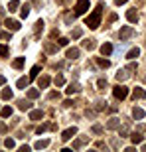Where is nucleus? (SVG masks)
<instances>
[{
  "mask_svg": "<svg viewBox=\"0 0 146 152\" xmlns=\"http://www.w3.org/2000/svg\"><path fill=\"white\" fill-rule=\"evenodd\" d=\"M103 6H105V4H103V2H99V4H97V8L93 10V14H91V16L85 20V24H87L91 30H97V28H99V24H101V12H103Z\"/></svg>",
  "mask_w": 146,
  "mask_h": 152,
  "instance_id": "1",
  "label": "nucleus"
},
{
  "mask_svg": "<svg viewBox=\"0 0 146 152\" xmlns=\"http://www.w3.org/2000/svg\"><path fill=\"white\" fill-rule=\"evenodd\" d=\"M112 95H115V99L123 101V99H126V95H128V89H126L124 85H117V87L112 89Z\"/></svg>",
  "mask_w": 146,
  "mask_h": 152,
  "instance_id": "2",
  "label": "nucleus"
},
{
  "mask_svg": "<svg viewBox=\"0 0 146 152\" xmlns=\"http://www.w3.org/2000/svg\"><path fill=\"white\" fill-rule=\"evenodd\" d=\"M73 10H75V16H81V14H85V12L89 10V0H79Z\"/></svg>",
  "mask_w": 146,
  "mask_h": 152,
  "instance_id": "3",
  "label": "nucleus"
},
{
  "mask_svg": "<svg viewBox=\"0 0 146 152\" xmlns=\"http://www.w3.org/2000/svg\"><path fill=\"white\" fill-rule=\"evenodd\" d=\"M120 42H124V39H128V38H132L134 36V30L130 28V26H124V28H120Z\"/></svg>",
  "mask_w": 146,
  "mask_h": 152,
  "instance_id": "4",
  "label": "nucleus"
},
{
  "mask_svg": "<svg viewBox=\"0 0 146 152\" xmlns=\"http://www.w3.org/2000/svg\"><path fill=\"white\" fill-rule=\"evenodd\" d=\"M4 26H6V28H8V32H18V30L22 28L18 20H10V18H8V20H6V22H4Z\"/></svg>",
  "mask_w": 146,
  "mask_h": 152,
  "instance_id": "5",
  "label": "nucleus"
},
{
  "mask_svg": "<svg viewBox=\"0 0 146 152\" xmlns=\"http://www.w3.org/2000/svg\"><path fill=\"white\" fill-rule=\"evenodd\" d=\"M75 134H77V129H75V126H71V129L63 130V134H61V140H63V142H67L69 138H73Z\"/></svg>",
  "mask_w": 146,
  "mask_h": 152,
  "instance_id": "6",
  "label": "nucleus"
},
{
  "mask_svg": "<svg viewBox=\"0 0 146 152\" xmlns=\"http://www.w3.org/2000/svg\"><path fill=\"white\" fill-rule=\"evenodd\" d=\"M101 53H103L105 57H107V56H111V53H112V45L109 44V42H105V44L101 45Z\"/></svg>",
  "mask_w": 146,
  "mask_h": 152,
  "instance_id": "7",
  "label": "nucleus"
},
{
  "mask_svg": "<svg viewBox=\"0 0 146 152\" xmlns=\"http://www.w3.org/2000/svg\"><path fill=\"white\" fill-rule=\"evenodd\" d=\"M126 20H128L130 24H136V22H138V14H136L134 10H128V12H126Z\"/></svg>",
  "mask_w": 146,
  "mask_h": 152,
  "instance_id": "8",
  "label": "nucleus"
},
{
  "mask_svg": "<svg viewBox=\"0 0 146 152\" xmlns=\"http://www.w3.org/2000/svg\"><path fill=\"white\" fill-rule=\"evenodd\" d=\"M132 97H134V101H136V99H144V97H146V91L140 89V87H136V89L132 91Z\"/></svg>",
  "mask_w": 146,
  "mask_h": 152,
  "instance_id": "9",
  "label": "nucleus"
},
{
  "mask_svg": "<svg viewBox=\"0 0 146 152\" xmlns=\"http://www.w3.org/2000/svg\"><path fill=\"white\" fill-rule=\"evenodd\" d=\"M50 81H51V79L47 77V75H44V77H39V79H38V85H39V89H45V87L50 85Z\"/></svg>",
  "mask_w": 146,
  "mask_h": 152,
  "instance_id": "10",
  "label": "nucleus"
},
{
  "mask_svg": "<svg viewBox=\"0 0 146 152\" xmlns=\"http://www.w3.org/2000/svg\"><path fill=\"white\" fill-rule=\"evenodd\" d=\"M138 56H140V50H138V48H132V50L126 53V59H136Z\"/></svg>",
  "mask_w": 146,
  "mask_h": 152,
  "instance_id": "11",
  "label": "nucleus"
},
{
  "mask_svg": "<svg viewBox=\"0 0 146 152\" xmlns=\"http://www.w3.org/2000/svg\"><path fill=\"white\" fill-rule=\"evenodd\" d=\"M67 57H69V59H77V57H79V50H77V48H69V50H67Z\"/></svg>",
  "mask_w": 146,
  "mask_h": 152,
  "instance_id": "12",
  "label": "nucleus"
},
{
  "mask_svg": "<svg viewBox=\"0 0 146 152\" xmlns=\"http://www.w3.org/2000/svg\"><path fill=\"white\" fill-rule=\"evenodd\" d=\"M28 83H30V77H20L18 79V89H24V87H28Z\"/></svg>",
  "mask_w": 146,
  "mask_h": 152,
  "instance_id": "13",
  "label": "nucleus"
},
{
  "mask_svg": "<svg viewBox=\"0 0 146 152\" xmlns=\"http://www.w3.org/2000/svg\"><path fill=\"white\" fill-rule=\"evenodd\" d=\"M34 26H36V28H34V34H36V36H39V32L44 30V20H38Z\"/></svg>",
  "mask_w": 146,
  "mask_h": 152,
  "instance_id": "14",
  "label": "nucleus"
},
{
  "mask_svg": "<svg viewBox=\"0 0 146 152\" xmlns=\"http://www.w3.org/2000/svg\"><path fill=\"white\" fill-rule=\"evenodd\" d=\"M132 117H134V118H144V111L138 109V107H134V109H132Z\"/></svg>",
  "mask_w": 146,
  "mask_h": 152,
  "instance_id": "15",
  "label": "nucleus"
},
{
  "mask_svg": "<svg viewBox=\"0 0 146 152\" xmlns=\"http://www.w3.org/2000/svg\"><path fill=\"white\" fill-rule=\"evenodd\" d=\"M12 67H14V69H22V67H24V57H18V59H14Z\"/></svg>",
  "mask_w": 146,
  "mask_h": 152,
  "instance_id": "16",
  "label": "nucleus"
},
{
  "mask_svg": "<svg viewBox=\"0 0 146 152\" xmlns=\"http://www.w3.org/2000/svg\"><path fill=\"white\" fill-rule=\"evenodd\" d=\"M36 148H38V150H42V148H45V146H50V140H47V138H45V140H38L34 144Z\"/></svg>",
  "mask_w": 146,
  "mask_h": 152,
  "instance_id": "17",
  "label": "nucleus"
},
{
  "mask_svg": "<svg viewBox=\"0 0 146 152\" xmlns=\"http://www.w3.org/2000/svg\"><path fill=\"white\" fill-rule=\"evenodd\" d=\"M42 117H44L42 111H32V113H30V118H32V121H39Z\"/></svg>",
  "mask_w": 146,
  "mask_h": 152,
  "instance_id": "18",
  "label": "nucleus"
},
{
  "mask_svg": "<svg viewBox=\"0 0 146 152\" xmlns=\"http://www.w3.org/2000/svg\"><path fill=\"white\" fill-rule=\"evenodd\" d=\"M130 140L134 142V144H140V142H142V136L138 134V132H132V134H130Z\"/></svg>",
  "mask_w": 146,
  "mask_h": 152,
  "instance_id": "19",
  "label": "nucleus"
},
{
  "mask_svg": "<svg viewBox=\"0 0 146 152\" xmlns=\"http://www.w3.org/2000/svg\"><path fill=\"white\" fill-rule=\"evenodd\" d=\"M83 48H85V50H95V42H93V39H85Z\"/></svg>",
  "mask_w": 146,
  "mask_h": 152,
  "instance_id": "20",
  "label": "nucleus"
},
{
  "mask_svg": "<svg viewBox=\"0 0 146 152\" xmlns=\"http://www.w3.org/2000/svg\"><path fill=\"white\" fill-rule=\"evenodd\" d=\"M0 115L4 118H8V117H12V107H4L2 111H0Z\"/></svg>",
  "mask_w": 146,
  "mask_h": 152,
  "instance_id": "21",
  "label": "nucleus"
},
{
  "mask_svg": "<svg viewBox=\"0 0 146 152\" xmlns=\"http://www.w3.org/2000/svg\"><path fill=\"white\" fill-rule=\"evenodd\" d=\"M18 6H20V2H18V0H10V2H8V10L14 12V10L18 8Z\"/></svg>",
  "mask_w": 146,
  "mask_h": 152,
  "instance_id": "22",
  "label": "nucleus"
},
{
  "mask_svg": "<svg viewBox=\"0 0 146 152\" xmlns=\"http://www.w3.org/2000/svg\"><path fill=\"white\" fill-rule=\"evenodd\" d=\"M107 129H118V118H111V121H109V124H107Z\"/></svg>",
  "mask_w": 146,
  "mask_h": 152,
  "instance_id": "23",
  "label": "nucleus"
},
{
  "mask_svg": "<svg viewBox=\"0 0 146 152\" xmlns=\"http://www.w3.org/2000/svg\"><path fill=\"white\" fill-rule=\"evenodd\" d=\"M126 77H128V73H126V69H120V71L117 73V79H118V81H124Z\"/></svg>",
  "mask_w": 146,
  "mask_h": 152,
  "instance_id": "24",
  "label": "nucleus"
},
{
  "mask_svg": "<svg viewBox=\"0 0 146 152\" xmlns=\"http://www.w3.org/2000/svg\"><path fill=\"white\" fill-rule=\"evenodd\" d=\"M20 16H22V18H28V16H30V6H28V4H24V6H22V12H20Z\"/></svg>",
  "mask_w": 146,
  "mask_h": 152,
  "instance_id": "25",
  "label": "nucleus"
},
{
  "mask_svg": "<svg viewBox=\"0 0 146 152\" xmlns=\"http://www.w3.org/2000/svg\"><path fill=\"white\" fill-rule=\"evenodd\" d=\"M12 95H14V93H12V89H4V91H2V99H6V101H8V99H12Z\"/></svg>",
  "mask_w": 146,
  "mask_h": 152,
  "instance_id": "26",
  "label": "nucleus"
},
{
  "mask_svg": "<svg viewBox=\"0 0 146 152\" xmlns=\"http://www.w3.org/2000/svg\"><path fill=\"white\" fill-rule=\"evenodd\" d=\"M38 73H39V65H34V67H32V71H30V79L38 77Z\"/></svg>",
  "mask_w": 146,
  "mask_h": 152,
  "instance_id": "27",
  "label": "nucleus"
},
{
  "mask_svg": "<svg viewBox=\"0 0 146 152\" xmlns=\"http://www.w3.org/2000/svg\"><path fill=\"white\" fill-rule=\"evenodd\" d=\"M97 63H99L101 67H105V69H107L109 65H111V63H109V59H101V57H97Z\"/></svg>",
  "mask_w": 146,
  "mask_h": 152,
  "instance_id": "28",
  "label": "nucleus"
},
{
  "mask_svg": "<svg viewBox=\"0 0 146 152\" xmlns=\"http://www.w3.org/2000/svg\"><path fill=\"white\" fill-rule=\"evenodd\" d=\"M85 140H87V138H77V140L73 142V148H81L85 144Z\"/></svg>",
  "mask_w": 146,
  "mask_h": 152,
  "instance_id": "29",
  "label": "nucleus"
},
{
  "mask_svg": "<svg viewBox=\"0 0 146 152\" xmlns=\"http://www.w3.org/2000/svg\"><path fill=\"white\" fill-rule=\"evenodd\" d=\"M79 91V85H69L67 87V95H73V93H77Z\"/></svg>",
  "mask_w": 146,
  "mask_h": 152,
  "instance_id": "30",
  "label": "nucleus"
},
{
  "mask_svg": "<svg viewBox=\"0 0 146 152\" xmlns=\"http://www.w3.org/2000/svg\"><path fill=\"white\" fill-rule=\"evenodd\" d=\"M38 97H39V93L36 89H30L28 91V99H38Z\"/></svg>",
  "mask_w": 146,
  "mask_h": 152,
  "instance_id": "31",
  "label": "nucleus"
},
{
  "mask_svg": "<svg viewBox=\"0 0 146 152\" xmlns=\"http://www.w3.org/2000/svg\"><path fill=\"white\" fill-rule=\"evenodd\" d=\"M4 146L6 148H14V146H16V142L12 140V138H6V140H4Z\"/></svg>",
  "mask_w": 146,
  "mask_h": 152,
  "instance_id": "32",
  "label": "nucleus"
},
{
  "mask_svg": "<svg viewBox=\"0 0 146 152\" xmlns=\"http://www.w3.org/2000/svg\"><path fill=\"white\" fill-rule=\"evenodd\" d=\"M97 87H99V89H107V79H99V81H97Z\"/></svg>",
  "mask_w": 146,
  "mask_h": 152,
  "instance_id": "33",
  "label": "nucleus"
},
{
  "mask_svg": "<svg viewBox=\"0 0 146 152\" xmlns=\"http://www.w3.org/2000/svg\"><path fill=\"white\" fill-rule=\"evenodd\" d=\"M0 56H2V57L8 56V48H6V45H2V44H0Z\"/></svg>",
  "mask_w": 146,
  "mask_h": 152,
  "instance_id": "34",
  "label": "nucleus"
},
{
  "mask_svg": "<svg viewBox=\"0 0 146 152\" xmlns=\"http://www.w3.org/2000/svg\"><path fill=\"white\" fill-rule=\"evenodd\" d=\"M55 50H57V48H55L53 44H45V51H50V53H53Z\"/></svg>",
  "mask_w": 146,
  "mask_h": 152,
  "instance_id": "35",
  "label": "nucleus"
},
{
  "mask_svg": "<svg viewBox=\"0 0 146 152\" xmlns=\"http://www.w3.org/2000/svg\"><path fill=\"white\" fill-rule=\"evenodd\" d=\"M63 83H65V79H63L61 75H57V77H55V85H57V87H61Z\"/></svg>",
  "mask_w": 146,
  "mask_h": 152,
  "instance_id": "36",
  "label": "nucleus"
},
{
  "mask_svg": "<svg viewBox=\"0 0 146 152\" xmlns=\"http://www.w3.org/2000/svg\"><path fill=\"white\" fill-rule=\"evenodd\" d=\"M30 107H32V105H30L28 101H22V103H20V109H22V111H28Z\"/></svg>",
  "mask_w": 146,
  "mask_h": 152,
  "instance_id": "37",
  "label": "nucleus"
},
{
  "mask_svg": "<svg viewBox=\"0 0 146 152\" xmlns=\"http://www.w3.org/2000/svg\"><path fill=\"white\" fill-rule=\"evenodd\" d=\"M45 129H50V124H42V126H38V129H36V132H38V134H42Z\"/></svg>",
  "mask_w": 146,
  "mask_h": 152,
  "instance_id": "38",
  "label": "nucleus"
},
{
  "mask_svg": "<svg viewBox=\"0 0 146 152\" xmlns=\"http://www.w3.org/2000/svg\"><path fill=\"white\" fill-rule=\"evenodd\" d=\"M93 132H95V134H101V132H103V126L95 124V126H93Z\"/></svg>",
  "mask_w": 146,
  "mask_h": 152,
  "instance_id": "39",
  "label": "nucleus"
},
{
  "mask_svg": "<svg viewBox=\"0 0 146 152\" xmlns=\"http://www.w3.org/2000/svg\"><path fill=\"white\" fill-rule=\"evenodd\" d=\"M71 36H73V38H81V30H79V28H77V30H73V34H71Z\"/></svg>",
  "mask_w": 146,
  "mask_h": 152,
  "instance_id": "40",
  "label": "nucleus"
},
{
  "mask_svg": "<svg viewBox=\"0 0 146 152\" xmlns=\"http://www.w3.org/2000/svg\"><path fill=\"white\" fill-rule=\"evenodd\" d=\"M67 42H69L67 38H59V42H57V44H59V45H67Z\"/></svg>",
  "mask_w": 146,
  "mask_h": 152,
  "instance_id": "41",
  "label": "nucleus"
},
{
  "mask_svg": "<svg viewBox=\"0 0 146 152\" xmlns=\"http://www.w3.org/2000/svg\"><path fill=\"white\" fill-rule=\"evenodd\" d=\"M134 69H136V63H130L128 67H126V71H134Z\"/></svg>",
  "mask_w": 146,
  "mask_h": 152,
  "instance_id": "42",
  "label": "nucleus"
},
{
  "mask_svg": "<svg viewBox=\"0 0 146 152\" xmlns=\"http://www.w3.org/2000/svg\"><path fill=\"white\" fill-rule=\"evenodd\" d=\"M124 2H128V0H115V4H117V6H120V4H124Z\"/></svg>",
  "mask_w": 146,
  "mask_h": 152,
  "instance_id": "43",
  "label": "nucleus"
},
{
  "mask_svg": "<svg viewBox=\"0 0 146 152\" xmlns=\"http://www.w3.org/2000/svg\"><path fill=\"white\" fill-rule=\"evenodd\" d=\"M4 130H6V124H4V123H0V132H4Z\"/></svg>",
  "mask_w": 146,
  "mask_h": 152,
  "instance_id": "44",
  "label": "nucleus"
},
{
  "mask_svg": "<svg viewBox=\"0 0 146 152\" xmlns=\"http://www.w3.org/2000/svg\"><path fill=\"white\" fill-rule=\"evenodd\" d=\"M6 83V77H4V75H0V85H4Z\"/></svg>",
  "mask_w": 146,
  "mask_h": 152,
  "instance_id": "45",
  "label": "nucleus"
}]
</instances>
